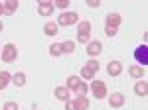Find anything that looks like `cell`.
Returning <instances> with one entry per match:
<instances>
[{
	"instance_id": "6da1fadb",
	"label": "cell",
	"mask_w": 148,
	"mask_h": 110,
	"mask_svg": "<svg viewBox=\"0 0 148 110\" xmlns=\"http://www.w3.org/2000/svg\"><path fill=\"white\" fill-rule=\"evenodd\" d=\"M0 57H2L4 63H14V61L18 59V49H16V45L14 43H6L4 47H2Z\"/></svg>"
},
{
	"instance_id": "7a4b0ae2",
	"label": "cell",
	"mask_w": 148,
	"mask_h": 110,
	"mask_svg": "<svg viewBox=\"0 0 148 110\" xmlns=\"http://www.w3.org/2000/svg\"><path fill=\"white\" fill-rule=\"evenodd\" d=\"M77 22H79L77 12H61V16L57 18V26H63V28L73 26V24H77Z\"/></svg>"
},
{
	"instance_id": "3957f363",
	"label": "cell",
	"mask_w": 148,
	"mask_h": 110,
	"mask_svg": "<svg viewBox=\"0 0 148 110\" xmlns=\"http://www.w3.org/2000/svg\"><path fill=\"white\" fill-rule=\"evenodd\" d=\"M91 92L95 98H107V85L103 83V81H97V79H93L91 83Z\"/></svg>"
},
{
	"instance_id": "277c9868",
	"label": "cell",
	"mask_w": 148,
	"mask_h": 110,
	"mask_svg": "<svg viewBox=\"0 0 148 110\" xmlns=\"http://www.w3.org/2000/svg\"><path fill=\"white\" fill-rule=\"evenodd\" d=\"M134 59H136V63L140 67L148 65V47L146 45H138L134 49Z\"/></svg>"
},
{
	"instance_id": "5b68a950",
	"label": "cell",
	"mask_w": 148,
	"mask_h": 110,
	"mask_svg": "<svg viewBox=\"0 0 148 110\" xmlns=\"http://www.w3.org/2000/svg\"><path fill=\"white\" fill-rule=\"evenodd\" d=\"M53 2H49V0H40L38 2V14L40 16H51V12H53Z\"/></svg>"
},
{
	"instance_id": "8992f818",
	"label": "cell",
	"mask_w": 148,
	"mask_h": 110,
	"mask_svg": "<svg viewBox=\"0 0 148 110\" xmlns=\"http://www.w3.org/2000/svg\"><path fill=\"white\" fill-rule=\"evenodd\" d=\"M107 73H109L111 77H119V75L123 73V63H121V61H111V63L107 65Z\"/></svg>"
},
{
	"instance_id": "52a82bcc",
	"label": "cell",
	"mask_w": 148,
	"mask_h": 110,
	"mask_svg": "<svg viewBox=\"0 0 148 110\" xmlns=\"http://www.w3.org/2000/svg\"><path fill=\"white\" fill-rule=\"evenodd\" d=\"M101 51H103V43L101 41L95 39V41H89V43H87V53L91 55V57H97Z\"/></svg>"
},
{
	"instance_id": "ba28073f",
	"label": "cell",
	"mask_w": 148,
	"mask_h": 110,
	"mask_svg": "<svg viewBox=\"0 0 148 110\" xmlns=\"http://www.w3.org/2000/svg\"><path fill=\"white\" fill-rule=\"evenodd\" d=\"M77 35L79 37H91V24L87 20L79 22V28H77Z\"/></svg>"
},
{
	"instance_id": "9c48e42d",
	"label": "cell",
	"mask_w": 148,
	"mask_h": 110,
	"mask_svg": "<svg viewBox=\"0 0 148 110\" xmlns=\"http://www.w3.org/2000/svg\"><path fill=\"white\" fill-rule=\"evenodd\" d=\"M109 104H111L113 108H121V106L125 104V96H123L121 92H113V94L109 96Z\"/></svg>"
},
{
	"instance_id": "30bf717a",
	"label": "cell",
	"mask_w": 148,
	"mask_h": 110,
	"mask_svg": "<svg viewBox=\"0 0 148 110\" xmlns=\"http://www.w3.org/2000/svg\"><path fill=\"white\" fill-rule=\"evenodd\" d=\"M73 102V108L75 110H87L89 108V98L87 96H75V100H71Z\"/></svg>"
},
{
	"instance_id": "8fae6325",
	"label": "cell",
	"mask_w": 148,
	"mask_h": 110,
	"mask_svg": "<svg viewBox=\"0 0 148 110\" xmlns=\"http://www.w3.org/2000/svg\"><path fill=\"white\" fill-rule=\"evenodd\" d=\"M123 22V18H121V14H116V12H111L109 16H107V26L109 28H119Z\"/></svg>"
},
{
	"instance_id": "7c38bea8",
	"label": "cell",
	"mask_w": 148,
	"mask_h": 110,
	"mask_svg": "<svg viewBox=\"0 0 148 110\" xmlns=\"http://www.w3.org/2000/svg\"><path fill=\"white\" fill-rule=\"evenodd\" d=\"M134 92H136V96H146L148 94V83L140 79L136 85H134Z\"/></svg>"
},
{
	"instance_id": "4fadbf2b",
	"label": "cell",
	"mask_w": 148,
	"mask_h": 110,
	"mask_svg": "<svg viewBox=\"0 0 148 110\" xmlns=\"http://www.w3.org/2000/svg\"><path fill=\"white\" fill-rule=\"evenodd\" d=\"M56 98L61 102H67L69 100V88L67 87H57L56 88Z\"/></svg>"
},
{
	"instance_id": "5bb4252c",
	"label": "cell",
	"mask_w": 148,
	"mask_h": 110,
	"mask_svg": "<svg viewBox=\"0 0 148 110\" xmlns=\"http://www.w3.org/2000/svg\"><path fill=\"white\" fill-rule=\"evenodd\" d=\"M2 6H4V14H14L18 10V0H6L2 2Z\"/></svg>"
},
{
	"instance_id": "9a60e30c",
	"label": "cell",
	"mask_w": 148,
	"mask_h": 110,
	"mask_svg": "<svg viewBox=\"0 0 148 110\" xmlns=\"http://www.w3.org/2000/svg\"><path fill=\"white\" fill-rule=\"evenodd\" d=\"M128 73H130V77H132V79H142V77H144V67L132 65L130 69H128Z\"/></svg>"
},
{
	"instance_id": "2e32d148",
	"label": "cell",
	"mask_w": 148,
	"mask_h": 110,
	"mask_svg": "<svg viewBox=\"0 0 148 110\" xmlns=\"http://www.w3.org/2000/svg\"><path fill=\"white\" fill-rule=\"evenodd\" d=\"M10 81H12V75L8 71H0V90H4V88L8 87Z\"/></svg>"
},
{
	"instance_id": "e0dca14e",
	"label": "cell",
	"mask_w": 148,
	"mask_h": 110,
	"mask_svg": "<svg viewBox=\"0 0 148 110\" xmlns=\"http://www.w3.org/2000/svg\"><path fill=\"white\" fill-rule=\"evenodd\" d=\"M49 55L51 57H59V55H63V49H61V43H51L49 45Z\"/></svg>"
},
{
	"instance_id": "ac0fdd59",
	"label": "cell",
	"mask_w": 148,
	"mask_h": 110,
	"mask_svg": "<svg viewBox=\"0 0 148 110\" xmlns=\"http://www.w3.org/2000/svg\"><path fill=\"white\" fill-rule=\"evenodd\" d=\"M12 83H14L16 87H24V85H26V75H24V73H16V75H12Z\"/></svg>"
},
{
	"instance_id": "d6986e66",
	"label": "cell",
	"mask_w": 148,
	"mask_h": 110,
	"mask_svg": "<svg viewBox=\"0 0 148 110\" xmlns=\"http://www.w3.org/2000/svg\"><path fill=\"white\" fill-rule=\"evenodd\" d=\"M44 33H46V35H56L57 33V24L47 22L46 26H44Z\"/></svg>"
},
{
	"instance_id": "ffe728a7",
	"label": "cell",
	"mask_w": 148,
	"mask_h": 110,
	"mask_svg": "<svg viewBox=\"0 0 148 110\" xmlns=\"http://www.w3.org/2000/svg\"><path fill=\"white\" fill-rule=\"evenodd\" d=\"M87 90H89V87H87V85L81 81L79 85L75 87V94H77V96H85V94H87Z\"/></svg>"
},
{
	"instance_id": "44dd1931",
	"label": "cell",
	"mask_w": 148,
	"mask_h": 110,
	"mask_svg": "<svg viewBox=\"0 0 148 110\" xmlns=\"http://www.w3.org/2000/svg\"><path fill=\"white\" fill-rule=\"evenodd\" d=\"M79 83H81V81H79L77 75H71V77L67 79V88H69V90H75V87H77Z\"/></svg>"
},
{
	"instance_id": "7402d4cb",
	"label": "cell",
	"mask_w": 148,
	"mask_h": 110,
	"mask_svg": "<svg viewBox=\"0 0 148 110\" xmlns=\"http://www.w3.org/2000/svg\"><path fill=\"white\" fill-rule=\"evenodd\" d=\"M61 49H63V53H73L75 51V41H63Z\"/></svg>"
},
{
	"instance_id": "603a6c76",
	"label": "cell",
	"mask_w": 148,
	"mask_h": 110,
	"mask_svg": "<svg viewBox=\"0 0 148 110\" xmlns=\"http://www.w3.org/2000/svg\"><path fill=\"white\" fill-rule=\"evenodd\" d=\"M81 77L85 79V81H93V79H95V73L89 71L87 67H83V69H81Z\"/></svg>"
},
{
	"instance_id": "cb8c5ba5",
	"label": "cell",
	"mask_w": 148,
	"mask_h": 110,
	"mask_svg": "<svg viewBox=\"0 0 148 110\" xmlns=\"http://www.w3.org/2000/svg\"><path fill=\"white\" fill-rule=\"evenodd\" d=\"M53 6L59 8L61 12H65V8L69 6V0H53Z\"/></svg>"
},
{
	"instance_id": "d4e9b609",
	"label": "cell",
	"mask_w": 148,
	"mask_h": 110,
	"mask_svg": "<svg viewBox=\"0 0 148 110\" xmlns=\"http://www.w3.org/2000/svg\"><path fill=\"white\" fill-rule=\"evenodd\" d=\"M87 69H89V71H93V73H97V71H99V61H97V59H91V61H87Z\"/></svg>"
},
{
	"instance_id": "484cf974",
	"label": "cell",
	"mask_w": 148,
	"mask_h": 110,
	"mask_svg": "<svg viewBox=\"0 0 148 110\" xmlns=\"http://www.w3.org/2000/svg\"><path fill=\"white\" fill-rule=\"evenodd\" d=\"M105 33H107L109 37H114V35H116V28H109V26H105Z\"/></svg>"
},
{
	"instance_id": "4316f807",
	"label": "cell",
	"mask_w": 148,
	"mask_h": 110,
	"mask_svg": "<svg viewBox=\"0 0 148 110\" xmlns=\"http://www.w3.org/2000/svg\"><path fill=\"white\" fill-rule=\"evenodd\" d=\"M2 110H18V102H6Z\"/></svg>"
},
{
	"instance_id": "83f0119b",
	"label": "cell",
	"mask_w": 148,
	"mask_h": 110,
	"mask_svg": "<svg viewBox=\"0 0 148 110\" xmlns=\"http://www.w3.org/2000/svg\"><path fill=\"white\" fill-rule=\"evenodd\" d=\"M87 6H91V8H99L101 2H99V0H87Z\"/></svg>"
},
{
	"instance_id": "f1b7e54d",
	"label": "cell",
	"mask_w": 148,
	"mask_h": 110,
	"mask_svg": "<svg viewBox=\"0 0 148 110\" xmlns=\"http://www.w3.org/2000/svg\"><path fill=\"white\" fill-rule=\"evenodd\" d=\"M65 110H75V108H73V102H71V100H67V102H65Z\"/></svg>"
},
{
	"instance_id": "f546056e",
	"label": "cell",
	"mask_w": 148,
	"mask_h": 110,
	"mask_svg": "<svg viewBox=\"0 0 148 110\" xmlns=\"http://www.w3.org/2000/svg\"><path fill=\"white\" fill-rule=\"evenodd\" d=\"M4 32V24H2V20H0V33Z\"/></svg>"
},
{
	"instance_id": "4dcf8cb0",
	"label": "cell",
	"mask_w": 148,
	"mask_h": 110,
	"mask_svg": "<svg viewBox=\"0 0 148 110\" xmlns=\"http://www.w3.org/2000/svg\"><path fill=\"white\" fill-rule=\"evenodd\" d=\"M4 14V6H2V2H0V16Z\"/></svg>"
},
{
	"instance_id": "1f68e13d",
	"label": "cell",
	"mask_w": 148,
	"mask_h": 110,
	"mask_svg": "<svg viewBox=\"0 0 148 110\" xmlns=\"http://www.w3.org/2000/svg\"><path fill=\"white\" fill-rule=\"evenodd\" d=\"M0 53H2V49H0Z\"/></svg>"
}]
</instances>
